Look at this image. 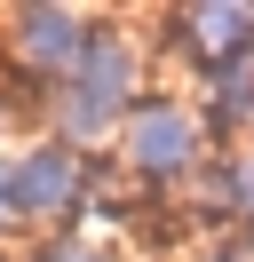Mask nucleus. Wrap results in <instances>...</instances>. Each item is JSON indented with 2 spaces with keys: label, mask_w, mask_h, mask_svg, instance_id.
Wrapping results in <instances>:
<instances>
[{
  "label": "nucleus",
  "mask_w": 254,
  "mask_h": 262,
  "mask_svg": "<svg viewBox=\"0 0 254 262\" xmlns=\"http://www.w3.org/2000/svg\"><path fill=\"white\" fill-rule=\"evenodd\" d=\"M24 199H32V207L64 199V159H32V167H24Z\"/></svg>",
  "instance_id": "nucleus-1"
}]
</instances>
